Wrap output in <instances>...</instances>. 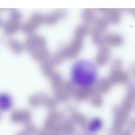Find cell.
Masks as SVG:
<instances>
[{
  "label": "cell",
  "mask_w": 135,
  "mask_h": 135,
  "mask_svg": "<svg viewBox=\"0 0 135 135\" xmlns=\"http://www.w3.org/2000/svg\"><path fill=\"white\" fill-rule=\"evenodd\" d=\"M70 83L73 88L80 91L87 92L93 89L97 79L95 65L89 60H80L73 65Z\"/></svg>",
  "instance_id": "cell-1"
},
{
  "label": "cell",
  "mask_w": 135,
  "mask_h": 135,
  "mask_svg": "<svg viewBox=\"0 0 135 135\" xmlns=\"http://www.w3.org/2000/svg\"><path fill=\"white\" fill-rule=\"evenodd\" d=\"M84 37L75 34L74 40L71 45L61 50L65 57L75 56L82 48Z\"/></svg>",
  "instance_id": "cell-2"
},
{
  "label": "cell",
  "mask_w": 135,
  "mask_h": 135,
  "mask_svg": "<svg viewBox=\"0 0 135 135\" xmlns=\"http://www.w3.org/2000/svg\"><path fill=\"white\" fill-rule=\"evenodd\" d=\"M103 127V122L99 118L90 119L86 124V129L89 133L94 134L101 131Z\"/></svg>",
  "instance_id": "cell-3"
},
{
  "label": "cell",
  "mask_w": 135,
  "mask_h": 135,
  "mask_svg": "<svg viewBox=\"0 0 135 135\" xmlns=\"http://www.w3.org/2000/svg\"><path fill=\"white\" fill-rule=\"evenodd\" d=\"M109 58V49L105 46L101 47L98 53L96 61L99 65H103L107 63Z\"/></svg>",
  "instance_id": "cell-4"
},
{
  "label": "cell",
  "mask_w": 135,
  "mask_h": 135,
  "mask_svg": "<svg viewBox=\"0 0 135 135\" xmlns=\"http://www.w3.org/2000/svg\"><path fill=\"white\" fill-rule=\"evenodd\" d=\"M103 41L111 46L120 45L123 41L122 37L118 35L115 34H109L104 37Z\"/></svg>",
  "instance_id": "cell-5"
},
{
  "label": "cell",
  "mask_w": 135,
  "mask_h": 135,
  "mask_svg": "<svg viewBox=\"0 0 135 135\" xmlns=\"http://www.w3.org/2000/svg\"><path fill=\"white\" fill-rule=\"evenodd\" d=\"M109 20L111 22L117 23L120 20V14L118 10H106Z\"/></svg>",
  "instance_id": "cell-6"
},
{
  "label": "cell",
  "mask_w": 135,
  "mask_h": 135,
  "mask_svg": "<svg viewBox=\"0 0 135 135\" xmlns=\"http://www.w3.org/2000/svg\"><path fill=\"white\" fill-rule=\"evenodd\" d=\"M94 12L92 10L87 9L83 13V19L85 22H92L94 19Z\"/></svg>",
  "instance_id": "cell-7"
}]
</instances>
